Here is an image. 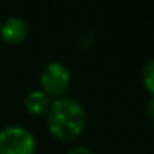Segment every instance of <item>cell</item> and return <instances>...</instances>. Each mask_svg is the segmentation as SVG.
<instances>
[{"instance_id": "1", "label": "cell", "mask_w": 154, "mask_h": 154, "mask_svg": "<svg viewBox=\"0 0 154 154\" xmlns=\"http://www.w3.org/2000/svg\"><path fill=\"white\" fill-rule=\"evenodd\" d=\"M47 126L57 141L71 143L81 136L86 126V113L81 103L73 98H60L47 111Z\"/></svg>"}, {"instance_id": "2", "label": "cell", "mask_w": 154, "mask_h": 154, "mask_svg": "<svg viewBox=\"0 0 154 154\" xmlns=\"http://www.w3.org/2000/svg\"><path fill=\"white\" fill-rule=\"evenodd\" d=\"M37 141L23 126H7L0 131V154H35Z\"/></svg>"}, {"instance_id": "3", "label": "cell", "mask_w": 154, "mask_h": 154, "mask_svg": "<svg viewBox=\"0 0 154 154\" xmlns=\"http://www.w3.org/2000/svg\"><path fill=\"white\" fill-rule=\"evenodd\" d=\"M71 85V75L65 65L51 61L43 68L40 75V90L48 98H63Z\"/></svg>"}, {"instance_id": "4", "label": "cell", "mask_w": 154, "mask_h": 154, "mask_svg": "<svg viewBox=\"0 0 154 154\" xmlns=\"http://www.w3.org/2000/svg\"><path fill=\"white\" fill-rule=\"evenodd\" d=\"M28 37V25L20 17H10L0 25V38L7 45H20Z\"/></svg>"}, {"instance_id": "5", "label": "cell", "mask_w": 154, "mask_h": 154, "mask_svg": "<svg viewBox=\"0 0 154 154\" xmlns=\"http://www.w3.org/2000/svg\"><path fill=\"white\" fill-rule=\"evenodd\" d=\"M23 104L28 114H32V116H43V114H47L51 101L42 90H35L27 94Z\"/></svg>"}, {"instance_id": "6", "label": "cell", "mask_w": 154, "mask_h": 154, "mask_svg": "<svg viewBox=\"0 0 154 154\" xmlns=\"http://www.w3.org/2000/svg\"><path fill=\"white\" fill-rule=\"evenodd\" d=\"M143 85L154 98V58L147 61L143 68Z\"/></svg>"}, {"instance_id": "7", "label": "cell", "mask_w": 154, "mask_h": 154, "mask_svg": "<svg viewBox=\"0 0 154 154\" xmlns=\"http://www.w3.org/2000/svg\"><path fill=\"white\" fill-rule=\"evenodd\" d=\"M66 154H94V152L86 146H75L73 149H70Z\"/></svg>"}, {"instance_id": "8", "label": "cell", "mask_w": 154, "mask_h": 154, "mask_svg": "<svg viewBox=\"0 0 154 154\" xmlns=\"http://www.w3.org/2000/svg\"><path fill=\"white\" fill-rule=\"evenodd\" d=\"M147 114H149L151 119H154V98H151L149 103H147Z\"/></svg>"}, {"instance_id": "9", "label": "cell", "mask_w": 154, "mask_h": 154, "mask_svg": "<svg viewBox=\"0 0 154 154\" xmlns=\"http://www.w3.org/2000/svg\"><path fill=\"white\" fill-rule=\"evenodd\" d=\"M0 25H2V23H0Z\"/></svg>"}]
</instances>
